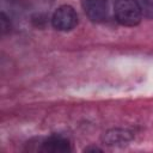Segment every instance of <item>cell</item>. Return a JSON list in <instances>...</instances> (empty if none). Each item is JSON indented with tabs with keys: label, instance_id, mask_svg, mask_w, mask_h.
I'll return each mask as SVG.
<instances>
[{
	"label": "cell",
	"instance_id": "cell-1",
	"mask_svg": "<svg viewBox=\"0 0 153 153\" xmlns=\"http://www.w3.org/2000/svg\"><path fill=\"white\" fill-rule=\"evenodd\" d=\"M114 14L123 26H136L143 17L137 0H115Z\"/></svg>",
	"mask_w": 153,
	"mask_h": 153
},
{
	"label": "cell",
	"instance_id": "cell-2",
	"mask_svg": "<svg viewBox=\"0 0 153 153\" xmlns=\"http://www.w3.org/2000/svg\"><path fill=\"white\" fill-rule=\"evenodd\" d=\"M78 13L69 5L57 7L51 16V25L57 31H71L78 25Z\"/></svg>",
	"mask_w": 153,
	"mask_h": 153
},
{
	"label": "cell",
	"instance_id": "cell-7",
	"mask_svg": "<svg viewBox=\"0 0 153 153\" xmlns=\"http://www.w3.org/2000/svg\"><path fill=\"white\" fill-rule=\"evenodd\" d=\"M7 22H10V20H8V18L6 17V14L2 12V13H1V31H2V33H5L6 31H8L10 27H11V24H10V23L7 24Z\"/></svg>",
	"mask_w": 153,
	"mask_h": 153
},
{
	"label": "cell",
	"instance_id": "cell-3",
	"mask_svg": "<svg viewBox=\"0 0 153 153\" xmlns=\"http://www.w3.org/2000/svg\"><path fill=\"white\" fill-rule=\"evenodd\" d=\"M84 13L93 23H102L108 17V0H80Z\"/></svg>",
	"mask_w": 153,
	"mask_h": 153
},
{
	"label": "cell",
	"instance_id": "cell-6",
	"mask_svg": "<svg viewBox=\"0 0 153 153\" xmlns=\"http://www.w3.org/2000/svg\"><path fill=\"white\" fill-rule=\"evenodd\" d=\"M142 11V16L147 19H153V0H137Z\"/></svg>",
	"mask_w": 153,
	"mask_h": 153
},
{
	"label": "cell",
	"instance_id": "cell-4",
	"mask_svg": "<svg viewBox=\"0 0 153 153\" xmlns=\"http://www.w3.org/2000/svg\"><path fill=\"white\" fill-rule=\"evenodd\" d=\"M39 143H41L39 151L43 152L63 153V152H69L72 149L69 140L62 135H50L49 137L43 139Z\"/></svg>",
	"mask_w": 153,
	"mask_h": 153
},
{
	"label": "cell",
	"instance_id": "cell-5",
	"mask_svg": "<svg viewBox=\"0 0 153 153\" xmlns=\"http://www.w3.org/2000/svg\"><path fill=\"white\" fill-rule=\"evenodd\" d=\"M133 137L131 133L124 129H111L104 133L103 135V141L109 145V146H115V145H126L128 141H130Z\"/></svg>",
	"mask_w": 153,
	"mask_h": 153
}]
</instances>
